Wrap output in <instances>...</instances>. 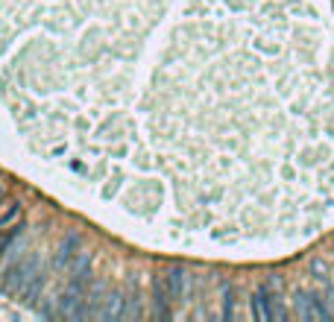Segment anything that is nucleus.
<instances>
[{
    "label": "nucleus",
    "instance_id": "f257e3e1",
    "mask_svg": "<svg viewBox=\"0 0 334 322\" xmlns=\"http://www.w3.org/2000/svg\"><path fill=\"white\" fill-rule=\"evenodd\" d=\"M41 273V264H38V255L36 252H30L24 261L12 264L9 270H6V278H3V290L9 293V296H18V293H24L26 287L33 284V278Z\"/></svg>",
    "mask_w": 334,
    "mask_h": 322
},
{
    "label": "nucleus",
    "instance_id": "f03ea898",
    "mask_svg": "<svg viewBox=\"0 0 334 322\" xmlns=\"http://www.w3.org/2000/svg\"><path fill=\"white\" fill-rule=\"evenodd\" d=\"M249 308H252V316H255V319H261V322H267V319H285V316H287L285 308L279 305V296H273L267 287H258V290L252 293Z\"/></svg>",
    "mask_w": 334,
    "mask_h": 322
},
{
    "label": "nucleus",
    "instance_id": "1a4fd4ad",
    "mask_svg": "<svg viewBox=\"0 0 334 322\" xmlns=\"http://www.w3.org/2000/svg\"><path fill=\"white\" fill-rule=\"evenodd\" d=\"M6 202V191H3V188H0V205Z\"/></svg>",
    "mask_w": 334,
    "mask_h": 322
},
{
    "label": "nucleus",
    "instance_id": "39448f33",
    "mask_svg": "<svg viewBox=\"0 0 334 322\" xmlns=\"http://www.w3.org/2000/svg\"><path fill=\"white\" fill-rule=\"evenodd\" d=\"M164 281H167V290H170L173 302H182V299L191 293V275H188V270H182V267H173L164 275Z\"/></svg>",
    "mask_w": 334,
    "mask_h": 322
},
{
    "label": "nucleus",
    "instance_id": "6e6552de",
    "mask_svg": "<svg viewBox=\"0 0 334 322\" xmlns=\"http://www.w3.org/2000/svg\"><path fill=\"white\" fill-rule=\"evenodd\" d=\"M18 235H21V226H12L9 231H6V235H0V252L6 249V246H9L15 238H18Z\"/></svg>",
    "mask_w": 334,
    "mask_h": 322
},
{
    "label": "nucleus",
    "instance_id": "20e7f679",
    "mask_svg": "<svg viewBox=\"0 0 334 322\" xmlns=\"http://www.w3.org/2000/svg\"><path fill=\"white\" fill-rule=\"evenodd\" d=\"M79 246H82V238H79L76 231L65 235V240L59 243V252H56V261H53V267H56V270H68V267H73L76 255H79Z\"/></svg>",
    "mask_w": 334,
    "mask_h": 322
},
{
    "label": "nucleus",
    "instance_id": "423d86ee",
    "mask_svg": "<svg viewBox=\"0 0 334 322\" xmlns=\"http://www.w3.org/2000/svg\"><path fill=\"white\" fill-rule=\"evenodd\" d=\"M120 293H108L106 296V305L97 310V316H103V319H120L123 316V308H120Z\"/></svg>",
    "mask_w": 334,
    "mask_h": 322
},
{
    "label": "nucleus",
    "instance_id": "0eeeda50",
    "mask_svg": "<svg viewBox=\"0 0 334 322\" xmlns=\"http://www.w3.org/2000/svg\"><path fill=\"white\" fill-rule=\"evenodd\" d=\"M18 214H21V202H6V208H0V228L18 220Z\"/></svg>",
    "mask_w": 334,
    "mask_h": 322
},
{
    "label": "nucleus",
    "instance_id": "7ed1b4c3",
    "mask_svg": "<svg viewBox=\"0 0 334 322\" xmlns=\"http://www.w3.org/2000/svg\"><path fill=\"white\" fill-rule=\"evenodd\" d=\"M293 305H296L299 319H331V310L325 308V302H322L317 293L299 290L296 299H293Z\"/></svg>",
    "mask_w": 334,
    "mask_h": 322
}]
</instances>
